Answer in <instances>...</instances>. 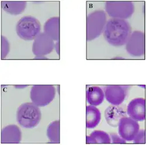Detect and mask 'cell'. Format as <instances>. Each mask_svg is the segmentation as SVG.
<instances>
[{"label":"cell","mask_w":146,"mask_h":145,"mask_svg":"<svg viewBox=\"0 0 146 145\" xmlns=\"http://www.w3.org/2000/svg\"><path fill=\"white\" fill-rule=\"evenodd\" d=\"M131 32V27L127 20L111 18L107 20L103 34L109 44L119 47L125 45Z\"/></svg>","instance_id":"1"},{"label":"cell","mask_w":146,"mask_h":145,"mask_svg":"<svg viewBox=\"0 0 146 145\" xmlns=\"http://www.w3.org/2000/svg\"><path fill=\"white\" fill-rule=\"evenodd\" d=\"M17 121L22 128L32 129L37 127L39 124L42 113L39 107L31 103L22 104L17 111Z\"/></svg>","instance_id":"2"},{"label":"cell","mask_w":146,"mask_h":145,"mask_svg":"<svg viewBox=\"0 0 146 145\" xmlns=\"http://www.w3.org/2000/svg\"><path fill=\"white\" fill-rule=\"evenodd\" d=\"M40 31V22L37 18L32 16L22 17L16 25L17 34L19 38L23 40H34L41 33Z\"/></svg>","instance_id":"3"},{"label":"cell","mask_w":146,"mask_h":145,"mask_svg":"<svg viewBox=\"0 0 146 145\" xmlns=\"http://www.w3.org/2000/svg\"><path fill=\"white\" fill-rule=\"evenodd\" d=\"M107 16L105 12L101 9H97L90 13L87 18V40L92 41L103 33Z\"/></svg>","instance_id":"4"},{"label":"cell","mask_w":146,"mask_h":145,"mask_svg":"<svg viewBox=\"0 0 146 145\" xmlns=\"http://www.w3.org/2000/svg\"><path fill=\"white\" fill-rule=\"evenodd\" d=\"M56 90L54 86L50 84L33 85L30 91L31 102L39 107L49 104L55 98Z\"/></svg>","instance_id":"5"},{"label":"cell","mask_w":146,"mask_h":145,"mask_svg":"<svg viewBox=\"0 0 146 145\" xmlns=\"http://www.w3.org/2000/svg\"><path fill=\"white\" fill-rule=\"evenodd\" d=\"M105 13L111 18L126 20L135 12V5L131 1H108L105 5Z\"/></svg>","instance_id":"6"},{"label":"cell","mask_w":146,"mask_h":145,"mask_svg":"<svg viewBox=\"0 0 146 145\" xmlns=\"http://www.w3.org/2000/svg\"><path fill=\"white\" fill-rule=\"evenodd\" d=\"M127 53L134 57H140L144 55V33L139 30L131 32L126 43Z\"/></svg>","instance_id":"7"},{"label":"cell","mask_w":146,"mask_h":145,"mask_svg":"<svg viewBox=\"0 0 146 145\" xmlns=\"http://www.w3.org/2000/svg\"><path fill=\"white\" fill-rule=\"evenodd\" d=\"M54 41L44 32L40 33L33 40L32 53L36 57H45L54 49Z\"/></svg>","instance_id":"8"},{"label":"cell","mask_w":146,"mask_h":145,"mask_svg":"<svg viewBox=\"0 0 146 145\" xmlns=\"http://www.w3.org/2000/svg\"><path fill=\"white\" fill-rule=\"evenodd\" d=\"M117 127L119 135L126 142L133 141L140 130L138 121L126 116L119 120Z\"/></svg>","instance_id":"9"},{"label":"cell","mask_w":146,"mask_h":145,"mask_svg":"<svg viewBox=\"0 0 146 145\" xmlns=\"http://www.w3.org/2000/svg\"><path fill=\"white\" fill-rule=\"evenodd\" d=\"M127 86L108 85L104 88L105 99L112 105L119 106L125 101L128 91Z\"/></svg>","instance_id":"10"},{"label":"cell","mask_w":146,"mask_h":145,"mask_svg":"<svg viewBox=\"0 0 146 145\" xmlns=\"http://www.w3.org/2000/svg\"><path fill=\"white\" fill-rule=\"evenodd\" d=\"M127 114L131 118L141 122L145 118V100L139 98L131 100L127 107Z\"/></svg>","instance_id":"11"},{"label":"cell","mask_w":146,"mask_h":145,"mask_svg":"<svg viewBox=\"0 0 146 145\" xmlns=\"http://www.w3.org/2000/svg\"><path fill=\"white\" fill-rule=\"evenodd\" d=\"M1 136L2 143H19L22 139V132L17 125H8L2 129Z\"/></svg>","instance_id":"12"},{"label":"cell","mask_w":146,"mask_h":145,"mask_svg":"<svg viewBox=\"0 0 146 145\" xmlns=\"http://www.w3.org/2000/svg\"><path fill=\"white\" fill-rule=\"evenodd\" d=\"M43 32L54 41L60 39V18L54 16L47 20L43 26Z\"/></svg>","instance_id":"13"},{"label":"cell","mask_w":146,"mask_h":145,"mask_svg":"<svg viewBox=\"0 0 146 145\" xmlns=\"http://www.w3.org/2000/svg\"><path fill=\"white\" fill-rule=\"evenodd\" d=\"M86 99L90 105L98 106L105 100V94L103 89L99 86H91L86 92Z\"/></svg>","instance_id":"14"},{"label":"cell","mask_w":146,"mask_h":145,"mask_svg":"<svg viewBox=\"0 0 146 145\" xmlns=\"http://www.w3.org/2000/svg\"><path fill=\"white\" fill-rule=\"evenodd\" d=\"M101 119L100 110L95 106L89 105L86 107V127L94 129L98 125Z\"/></svg>","instance_id":"15"},{"label":"cell","mask_w":146,"mask_h":145,"mask_svg":"<svg viewBox=\"0 0 146 145\" xmlns=\"http://www.w3.org/2000/svg\"><path fill=\"white\" fill-rule=\"evenodd\" d=\"M125 111L117 106L109 107L105 111V118L108 124L112 127H117L119 120L125 116Z\"/></svg>","instance_id":"16"},{"label":"cell","mask_w":146,"mask_h":145,"mask_svg":"<svg viewBox=\"0 0 146 145\" xmlns=\"http://www.w3.org/2000/svg\"><path fill=\"white\" fill-rule=\"evenodd\" d=\"M25 1H2L1 7L7 13L11 15H18L25 10Z\"/></svg>","instance_id":"17"},{"label":"cell","mask_w":146,"mask_h":145,"mask_svg":"<svg viewBox=\"0 0 146 145\" xmlns=\"http://www.w3.org/2000/svg\"><path fill=\"white\" fill-rule=\"evenodd\" d=\"M87 144H109L111 143V140L108 133L103 131L96 130L86 137Z\"/></svg>","instance_id":"18"},{"label":"cell","mask_w":146,"mask_h":145,"mask_svg":"<svg viewBox=\"0 0 146 145\" xmlns=\"http://www.w3.org/2000/svg\"><path fill=\"white\" fill-rule=\"evenodd\" d=\"M47 137L51 143H60V121L56 120L48 125L46 132Z\"/></svg>","instance_id":"19"},{"label":"cell","mask_w":146,"mask_h":145,"mask_svg":"<svg viewBox=\"0 0 146 145\" xmlns=\"http://www.w3.org/2000/svg\"><path fill=\"white\" fill-rule=\"evenodd\" d=\"M10 51V43L7 38L4 36H1V58L7 57Z\"/></svg>","instance_id":"20"},{"label":"cell","mask_w":146,"mask_h":145,"mask_svg":"<svg viewBox=\"0 0 146 145\" xmlns=\"http://www.w3.org/2000/svg\"><path fill=\"white\" fill-rule=\"evenodd\" d=\"M133 143L135 144H145V130L141 129L139 130L137 132V135L133 140Z\"/></svg>","instance_id":"21"},{"label":"cell","mask_w":146,"mask_h":145,"mask_svg":"<svg viewBox=\"0 0 146 145\" xmlns=\"http://www.w3.org/2000/svg\"><path fill=\"white\" fill-rule=\"evenodd\" d=\"M110 136L111 143H116V144H125L126 143V141L124 140L122 138H121L119 135L116 134H109Z\"/></svg>","instance_id":"22"},{"label":"cell","mask_w":146,"mask_h":145,"mask_svg":"<svg viewBox=\"0 0 146 145\" xmlns=\"http://www.w3.org/2000/svg\"><path fill=\"white\" fill-rule=\"evenodd\" d=\"M54 49L58 55H60V42L59 41H57L55 43Z\"/></svg>","instance_id":"23"},{"label":"cell","mask_w":146,"mask_h":145,"mask_svg":"<svg viewBox=\"0 0 146 145\" xmlns=\"http://www.w3.org/2000/svg\"><path fill=\"white\" fill-rule=\"evenodd\" d=\"M27 85H18V86H15V88L18 89H24L27 88Z\"/></svg>","instance_id":"24"},{"label":"cell","mask_w":146,"mask_h":145,"mask_svg":"<svg viewBox=\"0 0 146 145\" xmlns=\"http://www.w3.org/2000/svg\"><path fill=\"white\" fill-rule=\"evenodd\" d=\"M35 58H38V59H44L46 58V57H35Z\"/></svg>","instance_id":"25"}]
</instances>
